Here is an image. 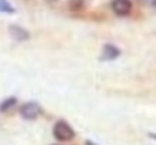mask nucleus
Listing matches in <instances>:
<instances>
[{
    "mask_svg": "<svg viewBox=\"0 0 156 145\" xmlns=\"http://www.w3.org/2000/svg\"><path fill=\"white\" fill-rule=\"evenodd\" d=\"M53 136L60 142H67L75 138V129L66 121H57L53 126Z\"/></svg>",
    "mask_w": 156,
    "mask_h": 145,
    "instance_id": "f257e3e1",
    "label": "nucleus"
},
{
    "mask_svg": "<svg viewBox=\"0 0 156 145\" xmlns=\"http://www.w3.org/2000/svg\"><path fill=\"white\" fill-rule=\"evenodd\" d=\"M19 113L20 117L23 119H26V121H33V119L39 118V115L42 113V108H40V105L37 102L30 101V102L23 103L19 108Z\"/></svg>",
    "mask_w": 156,
    "mask_h": 145,
    "instance_id": "f03ea898",
    "label": "nucleus"
},
{
    "mask_svg": "<svg viewBox=\"0 0 156 145\" xmlns=\"http://www.w3.org/2000/svg\"><path fill=\"white\" fill-rule=\"evenodd\" d=\"M110 7H112V12L116 16L125 17L132 12V0H112Z\"/></svg>",
    "mask_w": 156,
    "mask_h": 145,
    "instance_id": "7ed1b4c3",
    "label": "nucleus"
},
{
    "mask_svg": "<svg viewBox=\"0 0 156 145\" xmlns=\"http://www.w3.org/2000/svg\"><path fill=\"white\" fill-rule=\"evenodd\" d=\"M120 56V49L113 43H106L102 47V55H100V61H115Z\"/></svg>",
    "mask_w": 156,
    "mask_h": 145,
    "instance_id": "20e7f679",
    "label": "nucleus"
},
{
    "mask_svg": "<svg viewBox=\"0 0 156 145\" xmlns=\"http://www.w3.org/2000/svg\"><path fill=\"white\" fill-rule=\"evenodd\" d=\"M9 33H10V36H12L14 40H17V42H26V40L30 39L29 30H26V29L19 26V24H10Z\"/></svg>",
    "mask_w": 156,
    "mask_h": 145,
    "instance_id": "39448f33",
    "label": "nucleus"
},
{
    "mask_svg": "<svg viewBox=\"0 0 156 145\" xmlns=\"http://www.w3.org/2000/svg\"><path fill=\"white\" fill-rule=\"evenodd\" d=\"M16 105H17V98L16 96H9V98H6L3 102L0 103V112H7Z\"/></svg>",
    "mask_w": 156,
    "mask_h": 145,
    "instance_id": "423d86ee",
    "label": "nucleus"
},
{
    "mask_svg": "<svg viewBox=\"0 0 156 145\" xmlns=\"http://www.w3.org/2000/svg\"><path fill=\"white\" fill-rule=\"evenodd\" d=\"M69 7L73 12H77V10H82L85 7V0H69Z\"/></svg>",
    "mask_w": 156,
    "mask_h": 145,
    "instance_id": "0eeeda50",
    "label": "nucleus"
},
{
    "mask_svg": "<svg viewBox=\"0 0 156 145\" xmlns=\"http://www.w3.org/2000/svg\"><path fill=\"white\" fill-rule=\"evenodd\" d=\"M0 13H14V7L7 0H0Z\"/></svg>",
    "mask_w": 156,
    "mask_h": 145,
    "instance_id": "6e6552de",
    "label": "nucleus"
},
{
    "mask_svg": "<svg viewBox=\"0 0 156 145\" xmlns=\"http://www.w3.org/2000/svg\"><path fill=\"white\" fill-rule=\"evenodd\" d=\"M48 3H50V5H55V3H57V0H46Z\"/></svg>",
    "mask_w": 156,
    "mask_h": 145,
    "instance_id": "1a4fd4ad",
    "label": "nucleus"
},
{
    "mask_svg": "<svg viewBox=\"0 0 156 145\" xmlns=\"http://www.w3.org/2000/svg\"><path fill=\"white\" fill-rule=\"evenodd\" d=\"M149 136H151V138H153V139H156V134H152V132H151V134H149Z\"/></svg>",
    "mask_w": 156,
    "mask_h": 145,
    "instance_id": "9d476101",
    "label": "nucleus"
},
{
    "mask_svg": "<svg viewBox=\"0 0 156 145\" xmlns=\"http://www.w3.org/2000/svg\"><path fill=\"white\" fill-rule=\"evenodd\" d=\"M86 145H95V144H93L92 141H89V139H87V141H86Z\"/></svg>",
    "mask_w": 156,
    "mask_h": 145,
    "instance_id": "9b49d317",
    "label": "nucleus"
},
{
    "mask_svg": "<svg viewBox=\"0 0 156 145\" xmlns=\"http://www.w3.org/2000/svg\"><path fill=\"white\" fill-rule=\"evenodd\" d=\"M152 5H153V7L156 9V0H152Z\"/></svg>",
    "mask_w": 156,
    "mask_h": 145,
    "instance_id": "f8f14e48",
    "label": "nucleus"
}]
</instances>
